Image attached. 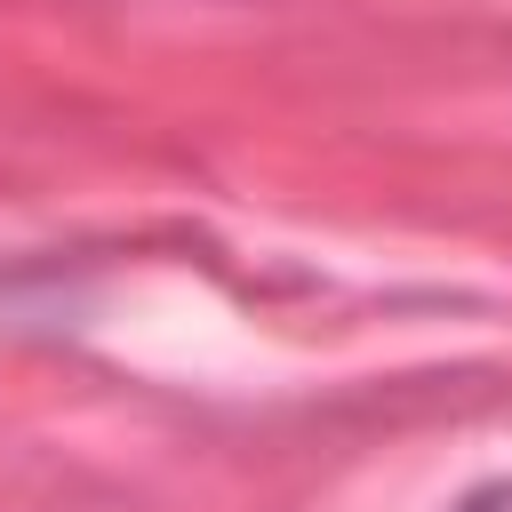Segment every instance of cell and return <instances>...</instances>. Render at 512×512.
Instances as JSON below:
<instances>
[{
	"instance_id": "6da1fadb",
	"label": "cell",
	"mask_w": 512,
	"mask_h": 512,
	"mask_svg": "<svg viewBox=\"0 0 512 512\" xmlns=\"http://www.w3.org/2000/svg\"><path fill=\"white\" fill-rule=\"evenodd\" d=\"M464 512H512V480H496V488H480V496H464Z\"/></svg>"
}]
</instances>
